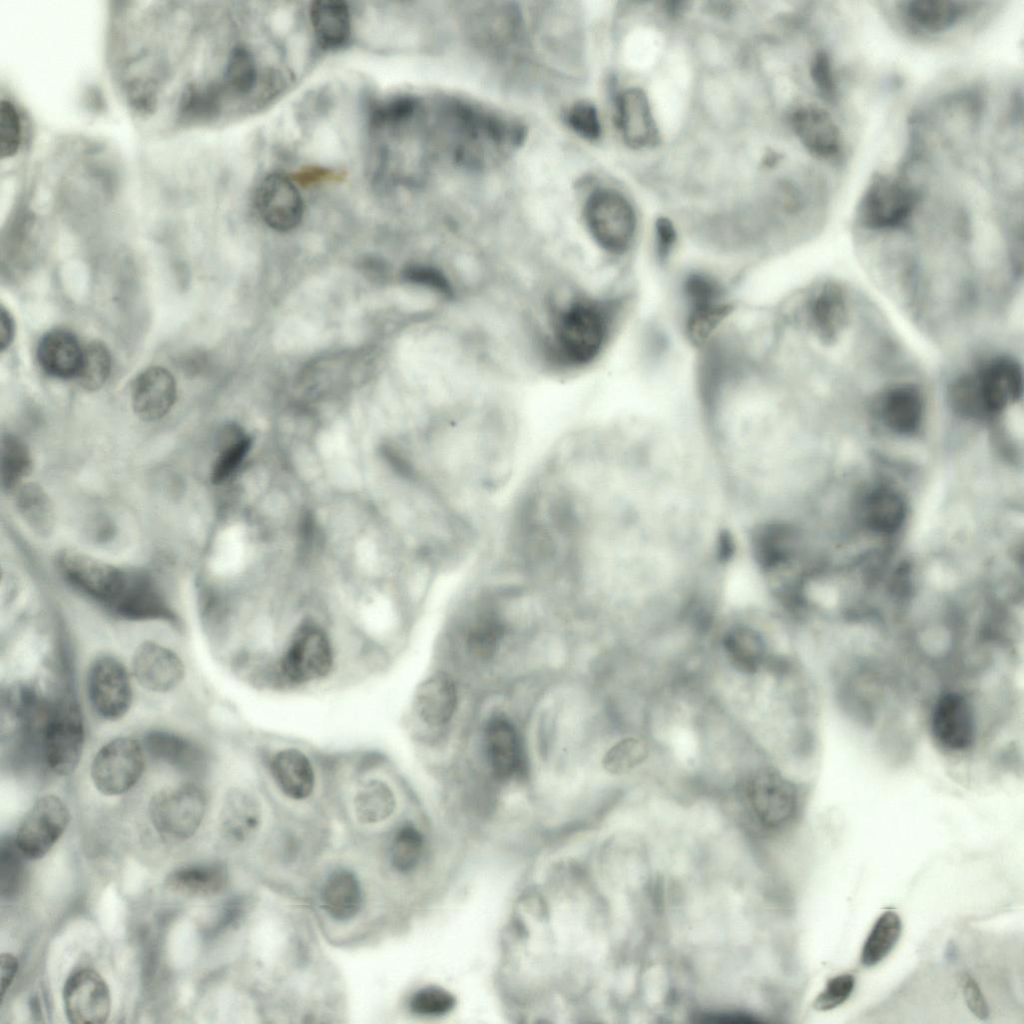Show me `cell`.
Masks as SVG:
<instances>
[{"instance_id": "6da1fadb", "label": "cell", "mask_w": 1024, "mask_h": 1024, "mask_svg": "<svg viewBox=\"0 0 1024 1024\" xmlns=\"http://www.w3.org/2000/svg\"><path fill=\"white\" fill-rule=\"evenodd\" d=\"M613 305L572 292L549 306V333L541 350L549 365L580 370L594 363L610 337Z\"/></svg>"}, {"instance_id": "7a4b0ae2", "label": "cell", "mask_w": 1024, "mask_h": 1024, "mask_svg": "<svg viewBox=\"0 0 1024 1024\" xmlns=\"http://www.w3.org/2000/svg\"><path fill=\"white\" fill-rule=\"evenodd\" d=\"M337 664V646L330 632L319 622L305 619L282 640L268 669L269 679L283 688H307L330 679Z\"/></svg>"}, {"instance_id": "3957f363", "label": "cell", "mask_w": 1024, "mask_h": 1024, "mask_svg": "<svg viewBox=\"0 0 1024 1024\" xmlns=\"http://www.w3.org/2000/svg\"><path fill=\"white\" fill-rule=\"evenodd\" d=\"M734 788L741 814L760 833L776 835L797 815V786L772 764L760 763L746 768Z\"/></svg>"}, {"instance_id": "277c9868", "label": "cell", "mask_w": 1024, "mask_h": 1024, "mask_svg": "<svg viewBox=\"0 0 1024 1024\" xmlns=\"http://www.w3.org/2000/svg\"><path fill=\"white\" fill-rule=\"evenodd\" d=\"M84 724L76 700L66 694L52 699L41 741V762L67 776L77 768L84 747Z\"/></svg>"}, {"instance_id": "5b68a950", "label": "cell", "mask_w": 1024, "mask_h": 1024, "mask_svg": "<svg viewBox=\"0 0 1024 1024\" xmlns=\"http://www.w3.org/2000/svg\"><path fill=\"white\" fill-rule=\"evenodd\" d=\"M583 217L593 242L603 252L619 256L626 253L636 232L634 208L620 192L601 188L587 198Z\"/></svg>"}, {"instance_id": "8992f818", "label": "cell", "mask_w": 1024, "mask_h": 1024, "mask_svg": "<svg viewBox=\"0 0 1024 1024\" xmlns=\"http://www.w3.org/2000/svg\"><path fill=\"white\" fill-rule=\"evenodd\" d=\"M206 806L203 789L194 783H185L155 793L149 802V816L163 837L186 840L200 827Z\"/></svg>"}, {"instance_id": "52a82bcc", "label": "cell", "mask_w": 1024, "mask_h": 1024, "mask_svg": "<svg viewBox=\"0 0 1024 1024\" xmlns=\"http://www.w3.org/2000/svg\"><path fill=\"white\" fill-rule=\"evenodd\" d=\"M717 643L725 664L742 678L759 677L777 666L768 635L753 621L729 622L720 630Z\"/></svg>"}, {"instance_id": "ba28073f", "label": "cell", "mask_w": 1024, "mask_h": 1024, "mask_svg": "<svg viewBox=\"0 0 1024 1024\" xmlns=\"http://www.w3.org/2000/svg\"><path fill=\"white\" fill-rule=\"evenodd\" d=\"M58 565L62 575L74 588L109 610L125 594L135 571L74 551L62 553Z\"/></svg>"}, {"instance_id": "9c48e42d", "label": "cell", "mask_w": 1024, "mask_h": 1024, "mask_svg": "<svg viewBox=\"0 0 1024 1024\" xmlns=\"http://www.w3.org/2000/svg\"><path fill=\"white\" fill-rule=\"evenodd\" d=\"M264 775L286 799L303 802L310 799L318 786V768L313 756L292 743H279L262 756Z\"/></svg>"}, {"instance_id": "30bf717a", "label": "cell", "mask_w": 1024, "mask_h": 1024, "mask_svg": "<svg viewBox=\"0 0 1024 1024\" xmlns=\"http://www.w3.org/2000/svg\"><path fill=\"white\" fill-rule=\"evenodd\" d=\"M144 767L141 742L130 737H117L104 744L95 754L90 775L100 793L117 796L128 792L138 783Z\"/></svg>"}, {"instance_id": "8fae6325", "label": "cell", "mask_w": 1024, "mask_h": 1024, "mask_svg": "<svg viewBox=\"0 0 1024 1024\" xmlns=\"http://www.w3.org/2000/svg\"><path fill=\"white\" fill-rule=\"evenodd\" d=\"M920 202V194L903 181L878 175L865 191L856 212L854 230L891 225L908 215Z\"/></svg>"}, {"instance_id": "7c38bea8", "label": "cell", "mask_w": 1024, "mask_h": 1024, "mask_svg": "<svg viewBox=\"0 0 1024 1024\" xmlns=\"http://www.w3.org/2000/svg\"><path fill=\"white\" fill-rule=\"evenodd\" d=\"M86 692L94 712L102 719L116 721L130 709L132 687L124 664L116 657L103 654L90 663L86 675Z\"/></svg>"}, {"instance_id": "4fadbf2b", "label": "cell", "mask_w": 1024, "mask_h": 1024, "mask_svg": "<svg viewBox=\"0 0 1024 1024\" xmlns=\"http://www.w3.org/2000/svg\"><path fill=\"white\" fill-rule=\"evenodd\" d=\"M683 292L688 303L686 333L694 344L701 345L730 313L731 305L721 283L707 273L688 275Z\"/></svg>"}, {"instance_id": "5bb4252c", "label": "cell", "mask_w": 1024, "mask_h": 1024, "mask_svg": "<svg viewBox=\"0 0 1024 1024\" xmlns=\"http://www.w3.org/2000/svg\"><path fill=\"white\" fill-rule=\"evenodd\" d=\"M69 821L70 812L66 804L55 795H44L36 800L22 819L15 844L24 858L40 859L63 835Z\"/></svg>"}, {"instance_id": "9a60e30c", "label": "cell", "mask_w": 1024, "mask_h": 1024, "mask_svg": "<svg viewBox=\"0 0 1024 1024\" xmlns=\"http://www.w3.org/2000/svg\"><path fill=\"white\" fill-rule=\"evenodd\" d=\"M65 1014L73 1024H102L111 1011V997L105 980L95 970L73 972L63 988Z\"/></svg>"}, {"instance_id": "2e32d148", "label": "cell", "mask_w": 1024, "mask_h": 1024, "mask_svg": "<svg viewBox=\"0 0 1024 1024\" xmlns=\"http://www.w3.org/2000/svg\"><path fill=\"white\" fill-rule=\"evenodd\" d=\"M255 204L263 221L281 232L297 227L304 213L303 199L297 186L282 173H271L260 182Z\"/></svg>"}, {"instance_id": "e0dca14e", "label": "cell", "mask_w": 1024, "mask_h": 1024, "mask_svg": "<svg viewBox=\"0 0 1024 1024\" xmlns=\"http://www.w3.org/2000/svg\"><path fill=\"white\" fill-rule=\"evenodd\" d=\"M131 665L138 683L157 693L173 690L185 675V666L179 655L153 641H145L136 648Z\"/></svg>"}, {"instance_id": "ac0fdd59", "label": "cell", "mask_w": 1024, "mask_h": 1024, "mask_svg": "<svg viewBox=\"0 0 1024 1024\" xmlns=\"http://www.w3.org/2000/svg\"><path fill=\"white\" fill-rule=\"evenodd\" d=\"M931 729L938 744L948 750L970 747L974 739V719L966 699L956 693L943 695L935 705Z\"/></svg>"}, {"instance_id": "d6986e66", "label": "cell", "mask_w": 1024, "mask_h": 1024, "mask_svg": "<svg viewBox=\"0 0 1024 1024\" xmlns=\"http://www.w3.org/2000/svg\"><path fill=\"white\" fill-rule=\"evenodd\" d=\"M176 396L177 387L173 375L160 366H153L141 372L131 389L133 410L145 421H155L164 417L173 407Z\"/></svg>"}, {"instance_id": "ffe728a7", "label": "cell", "mask_w": 1024, "mask_h": 1024, "mask_svg": "<svg viewBox=\"0 0 1024 1024\" xmlns=\"http://www.w3.org/2000/svg\"><path fill=\"white\" fill-rule=\"evenodd\" d=\"M262 821V806L257 794L246 785L232 786L226 792L219 815L223 835L237 843L251 839Z\"/></svg>"}, {"instance_id": "44dd1931", "label": "cell", "mask_w": 1024, "mask_h": 1024, "mask_svg": "<svg viewBox=\"0 0 1024 1024\" xmlns=\"http://www.w3.org/2000/svg\"><path fill=\"white\" fill-rule=\"evenodd\" d=\"M144 751L154 759L176 770L198 775L206 768V752L194 741L165 730L147 732L141 742Z\"/></svg>"}, {"instance_id": "7402d4cb", "label": "cell", "mask_w": 1024, "mask_h": 1024, "mask_svg": "<svg viewBox=\"0 0 1024 1024\" xmlns=\"http://www.w3.org/2000/svg\"><path fill=\"white\" fill-rule=\"evenodd\" d=\"M457 706V689L454 681L444 672H437L426 678L416 688L412 708L416 718L423 724L438 727L450 721Z\"/></svg>"}, {"instance_id": "603a6c76", "label": "cell", "mask_w": 1024, "mask_h": 1024, "mask_svg": "<svg viewBox=\"0 0 1024 1024\" xmlns=\"http://www.w3.org/2000/svg\"><path fill=\"white\" fill-rule=\"evenodd\" d=\"M352 797L356 819L362 824H378L390 818L397 807V797L384 772L360 774Z\"/></svg>"}, {"instance_id": "cb8c5ba5", "label": "cell", "mask_w": 1024, "mask_h": 1024, "mask_svg": "<svg viewBox=\"0 0 1024 1024\" xmlns=\"http://www.w3.org/2000/svg\"><path fill=\"white\" fill-rule=\"evenodd\" d=\"M791 121L797 137L811 153L829 158L840 152L839 128L824 109L815 106L800 107L793 113Z\"/></svg>"}, {"instance_id": "d4e9b609", "label": "cell", "mask_w": 1024, "mask_h": 1024, "mask_svg": "<svg viewBox=\"0 0 1024 1024\" xmlns=\"http://www.w3.org/2000/svg\"><path fill=\"white\" fill-rule=\"evenodd\" d=\"M485 742L488 759L497 778L509 780L520 773L523 767L520 740L514 725L506 717L496 715L489 719Z\"/></svg>"}, {"instance_id": "484cf974", "label": "cell", "mask_w": 1024, "mask_h": 1024, "mask_svg": "<svg viewBox=\"0 0 1024 1024\" xmlns=\"http://www.w3.org/2000/svg\"><path fill=\"white\" fill-rule=\"evenodd\" d=\"M36 356L39 366L47 375L71 379L78 375L83 347L72 332L57 328L42 336Z\"/></svg>"}, {"instance_id": "4316f807", "label": "cell", "mask_w": 1024, "mask_h": 1024, "mask_svg": "<svg viewBox=\"0 0 1024 1024\" xmlns=\"http://www.w3.org/2000/svg\"><path fill=\"white\" fill-rule=\"evenodd\" d=\"M617 123L627 144L643 147L655 137V126L645 94L636 88L621 93L617 100Z\"/></svg>"}, {"instance_id": "83f0119b", "label": "cell", "mask_w": 1024, "mask_h": 1024, "mask_svg": "<svg viewBox=\"0 0 1024 1024\" xmlns=\"http://www.w3.org/2000/svg\"><path fill=\"white\" fill-rule=\"evenodd\" d=\"M969 10V3L962 1L912 0L903 5V14L909 24L926 33L949 30Z\"/></svg>"}, {"instance_id": "f1b7e54d", "label": "cell", "mask_w": 1024, "mask_h": 1024, "mask_svg": "<svg viewBox=\"0 0 1024 1024\" xmlns=\"http://www.w3.org/2000/svg\"><path fill=\"white\" fill-rule=\"evenodd\" d=\"M310 20L315 37L324 49L342 47L351 32L348 5L339 0H320L312 3Z\"/></svg>"}, {"instance_id": "f546056e", "label": "cell", "mask_w": 1024, "mask_h": 1024, "mask_svg": "<svg viewBox=\"0 0 1024 1024\" xmlns=\"http://www.w3.org/2000/svg\"><path fill=\"white\" fill-rule=\"evenodd\" d=\"M321 901L326 913L334 920L344 922L354 918L362 905L359 880L346 869L332 872L323 885Z\"/></svg>"}, {"instance_id": "4dcf8cb0", "label": "cell", "mask_w": 1024, "mask_h": 1024, "mask_svg": "<svg viewBox=\"0 0 1024 1024\" xmlns=\"http://www.w3.org/2000/svg\"><path fill=\"white\" fill-rule=\"evenodd\" d=\"M226 869L220 864H196L171 872L165 884L168 889L188 896H211L223 889Z\"/></svg>"}, {"instance_id": "1f68e13d", "label": "cell", "mask_w": 1024, "mask_h": 1024, "mask_svg": "<svg viewBox=\"0 0 1024 1024\" xmlns=\"http://www.w3.org/2000/svg\"><path fill=\"white\" fill-rule=\"evenodd\" d=\"M653 754L652 740L644 733L631 734L617 740L604 754L602 766L614 776L631 774L644 767Z\"/></svg>"}, {"instance_id": "d6a6232c", "label": "cell", "mask_w": 1024, "mask_h": 1024, "mask_svg": "<svg viewBox=\"0 0 1024 1024\" xmlns=\"http://www.w3.org/2000/svg\"><path fill=\"white\" fill-rule=\"evenodd\" d=\"M905 508L900 496L891 489L873 490L864 501V518L870 528L891 532L902 523Z\"/></svg>"}, {"instance_id": "836d02e7", "label": "cell", "mask_w": 1024, "mask_h": 1024, "mask_svg": "<svg viewBox=\"0 0 1024 1024\" xmlns=\"http://www.w3.org/2000/svg\"><path fill=\"white\" fill-rule=\"evenodd\" d=\"M902 932L897 913L886 911L876 920L861 951V963L873 967L880 963L896 946Z\"/></svg>"}, {"instance_id": "e575fe53", "label": "cell", "mask_w": 1024, "mask_h": 1024, "mask_svg": "<svg viewBox=\"0 0 1024 1024\" xmlns=\"http://www.w3.org/2000/svg\"><path fill=\"white\" fill-rule=\"evenodd\" d=\"M504 634V625L493 609H485L467 635L469 651L480 659H489L497 651Z\"/></svg>"}, {"instance_id": "d590c367", "label": "cell", "mask_w": 1024, "mask_h": 1024, "mask_svg": "<svg viewBox=\"0 0 1024 1024\" xmlns=\"http://www.w3.org/2000/svg\"><path fill=\"white\" fill-rule=\"evenodd\" d=\"M16 505L25 521L39 534H47L53 525V509L44 491L26 484L17 488Z\"/></svg>"}, {"instance_id": "8d00e7d4", "label": "cell", "mask_w": 1024, "mask_h": 1024, "mask_svg": "<svg viewBox=\"0 0 1024 1024\" xmlns=\"http://www.w3.org/2000/svg\"><path fill=\"white\" fill-rule=\"evenodd\" d=\"M31 469V457L25 444L15 436L6 435L1 444V483L6 491L22 485Z\"/></svg>"}, {"instance_id": "74e56055", "label": "cell", "mask_w": 1024, "mask_h": 1024, "mask_svg": "<svg viewBox=\"0 0 1024 1024\" xmlns=\"http://www.w3.org/2000/svg\"><path fill=\"white\" fill-rule=\"evenodd\" d=\"M111 355L107 347L98 341L83 347V356L76 379L90 391L101 388L111 371Z\"/></svg>"}, {"instance_id": "f35d334b", "label": "cell", "mask_w": 1024, "mask_h": 1024, "mask_svg": "<svg viewBox=\"0 0 1024 1024\" xmlns=\"http://www.w3.org/2000/svg\"><path fill=\"white\" fill-rule=\"evenodd\" d=\"M23 854L15 844L14 839L1 841L0 845V891L4 899H13L21 891L24 867L22 862Z\"/></svg>"}, {"instance_id": "ab89813d", "label": "cell", "mask_w": 1024, "mask_h": 1024, "mask_svg": "<svg viewBox=\"0 0 1024 1024\" xmlns=\"http://www.w3.org/2000/svg\"><path fill=\"white\" fill-rule=\"evenodd\" d=\"M423 848L421 833L411 825L401 827L391 845V862L400 872H409L418 864Z\"/></svg>"}, {"instance_id": "60d3db41", "label": "cell", "mask_w": 1024, "mask_h": 1024, "mask_svg": "<svg viewBox=\"0 0 1024 1024\" xmlns=\"http://www.w3.org/2000/svg\"><path fill=\"white\" fill-rule=\"evenodd\" d=\"M225 80L227 85L238 94H247L255 87L256 63L247 49L238 47L233 50L228 60Z\"/></svg>"}, {"instance_id": "b9f144b4", "label": "cell", "mask_w": 1024, "mask_h": 1024, "mask_svg": "<svg viewBox=\"0 0 1024 1024\" xmlns=\"http://www.w3.org/2000/svg\"><path fill=\"white\" fill-rule=\"evenodd\" d=\"M227 445L223 447L212 468V481L224 482L242 463L249 447L250 439L240 432L232 431Z\"/></svg>"}, {"instance_id": "7bdbcfd3", "label": "cell", "mask_w": 1024, "mask_h": 1024, "mask_svg": "<svg viewBox=\"0 0 1024 1024\" xmlns=\"http://www.w3.org/2000/svg\"><path fill=\"white\" fill-rule=\"evenodd\" d=\"M455 998L443 988L428 986L418 990L410 1000L411 1010L419 1015L437 1016L449 1012Z\"/></svg>"}, {"instance_id": "ee69618b", "label": "cell", "mask_w": 1024, "mask_h": 1024, "mask_svg": "<svg viewBox=\"0 0 1024 1024\" xmlns=\"http://www.w3.org/2000/svg\"><path fill=\"white\" fill-rule=\"evenodd\" d=\"M21 125L12 103L2 100L0 105V153L2 158L13 156L20 145Z\"/></svg>"}, {"instance_id": "f6af8a7d", "label": "cell", "mask_w": 1024, "mask_h": 1024, "mask_svg": "<svg viewBox=\"0 0 1024 1024\" xmlns=\"http://www.w3.org/2000/svg\"><path fill=\"white\" fill-rule=\"evenodd\" d=\"M567 122L572 130L585 139L595 140L601 134L598 113L591 103H575L567 112Z\"/></svg>"}, {"instance_id": "bcb514c9", "label": "cell", "mask_w": 1024, "mask_h": 1024, "mask_svg": "<svg viewBox=\"0 0 1024 1024\" xmlns=\"http://www.w3.org/2000/svg\"><path fill=\"white\" fill-rule=\"evenodd\" d=\"M855 978L851 974H841L830 979L824 990L816 997L813 1007L819 1011L831 1010L844 1003L852 994Z\"/></svg>"}, {"instance_id": "7dc6e473", "label": "cell", "mask_w": 1024, "mask_h": 1024, "mask_svg": "<svg viewBox=\"0 0 1024 1024\" xmlns=\"http://www.w3.org/2000/svg\"><path fill=\"white\" fill-rule=\"evenodd\" d=\"M416 109L410 97H398L380 105L374 112L373 120L380 125H394L408 120Z\"/></svg>"}, {"instance_id": "c3c4849f", "label": "cell", "mask_w": 1024, "mask_h": 1024, "mask_svg": "<svg viewBox=\"0 0 1024 1024\" xmlns=\"http://www.w3.org/2000/svg\"><path fill=\"white\" fill-rule=\"evenodd\" d=\"M960 983L969 1010L980 1020H986L989 1016V1008L976 981L970 975L963 974Z\"/></svg>"}, {"instance_id": "681fc988", "label": "cell", "mask_w": 1024, "mask_h": 1024, "mask_svg": "<svg viewBox=\"0 0 1024 1024\" xmlns=\"http://www.w3.org/2000/svg\"><path fill=\"white\" fill-rule=\"evenodd\" d=\"M812 79L821 92L831 97L835 93V83L832 75L829 56L825 52H818L812 62Z\"/></svg>"}, {"instance_id": "f907efd6", "label": "cell", "mask_w": 1024, "mask_h": 1024, "mask_svg": "<svg viewBox=\"0 0 1024 1024\" xmlns=\"http://www.w3.org/2000/svg\"><path fill=\"white\" fill-rule=\"evenodd\" d=\"M676 231L672 223L665 218L656 224V254L660 261H666L674 249Z\"/></svg>"}, {"instance_id": "816d5d0a", "label": "cell", "mask_w": 1024, "mask_h": 1024, "mask_svg": "<svg viewBox=\"0 0 1024 1024\" xmlns=\"http://www.w3.org/2000/svg\"><path fill=\"white\" fill-rule=\"evenodd\" d=\"M19 968L18 960L15 956L9 953H3L0 956V969H1V997L3 998L6 991L11 986L17 971Z\"/></svg>"}, {"instance_id": "f5cc1de1", "label": "cell", "mask_w": 1024, "mask_h": 1024, "mask_svg": "<svg viewBox=\"0 0 1024 1024\" xmlns=\"http://www.w3.org/2000/svg\"><path fill=\"white\" fill-rule=\"evenodd\" d=\"M14 337V321L5 308L0 312V349L4 351L11 344Z\"/></svg>"}]
</instances>
